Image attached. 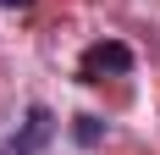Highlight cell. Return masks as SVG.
<instances>
[{"label":"cell","mask_w":160,"mask_h":155,"mask_svg":"<svg viewBox=\"0 0 160 155\" xmlns=\"http://www.w3.org/2000/svg\"><path fill=\"white\" fill-rule=\"evenodd\" d=\"M132 72V50L122 39H94L78 56V83H105V78H127Z\"/></svg>","instance_id":"obj_1"},{"label":"cell","mask_w":160,"mask_h":155,"mask_svg":"<svg viewBox=\"0 0 160 155\" xmlns=\"http://www.w3.org/2000/svg\"><path fill=\"white\" fill-rule=\"evenodd\" d=\"M0 6H6V11H28L33 0H0Z\"/></svg>","instance_id":"obj_4"},{"label":"cell","mask_w":160,"mask_h":155,"mask_svg":"<svg viewBox=\"0 0 160 155\" xmlns=\"http://www.w3.org/2000/svg\"><path fill=\"white\" fill-rule=\"evenodd\" d=\"M50 139H55V111H50V105H28L22 127L6 139V150H0V155H39Z\"/></svg>","instance_id":"obj_2"},{"label":"cell","mask_w":160,"mask_h":155,"mask_svg":"<svg viewBox=\"0 0 160 155\" xmlns=\"http://www.w3.org/2000/svg\"><path fill=\"white\" fill-rule=\"evenodd\" d=\"M72 133H78L83 150H94V144L105 139V122H99V116H78V127H72Z\"/></svg>","instance_id":"obj_3"}]
</instances>
